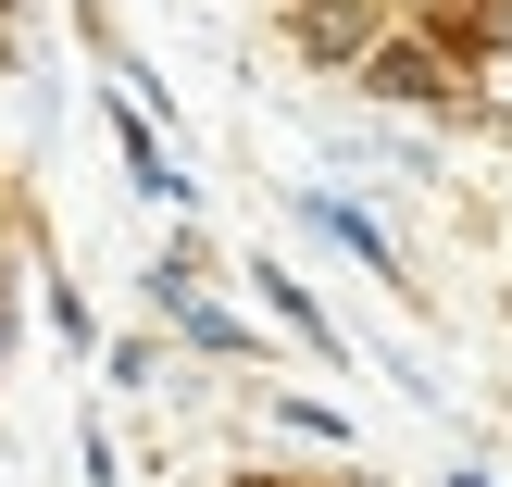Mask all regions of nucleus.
Wrapping results in <instances>:
<instances>
[{
    "mask_svg": "<svg viewBox=\"0 0 512 487\" xmlns=\"http://www.w3.org/2000/svg\"><path fill=\"white\" fill-rule=\"evenodd\" d=\"M475 63H488V50H475L463 25H438V13H400V25H388V38H375L350 75H363L375 100H413V113H463V100H475Z\"/></svg>",
    "mask_w": 512,
    "mask_h": 487,
    "instance_id": "nucleus-1",
    "label": "nucleus"
},
{
    "mask_svg": "<svg viewBox=\"0 0 512 487\" xmlns=\"http://www.w3.org/2000/svg\"><path fill=\"white\" fill-rule=\"evenodd\" d=\"M150 300L175 313V338H188L200 363H250V375H263V350H250V313H225V300L200 288V250H163V263H150Z\"/></svg>",
    "mask_w": 512,
    "mask_h": 487,
    "instance_id": "nucleus-2",
    "label": "nucleus"
},
{
    "mask_svg": "<svg viewBox=\"0 0 512 487\" xmlns=\"http://www.w3.org/2000/svg\"><path fill=\"white\" fill-rule=\"evenodd\" d=\"M275 25H288L313 63H338V75H350V63H363V50L400 25V13H388V0H300V13H275Z\"/></svg>",
    "mask_w": 512,
    "mask_h": 487,
    "instance_id": "nucleus-3",
    "label": "nucleus"
},
{
    "mask_svg": "<svg viewBox=\"0 0 512 487\" xmlns=\"http://www.w3.org/2000/svg\"><path fill=\"white\" fill-rule=\"evenodd\" d=\"M300 213H313V225H325V238H338V250H350V263H363V275H400L388 225H375L363 200H338V188H300Z\"/></svg>",
    "mask_w": 512,
    "mask_h": 487,
    "instance_id": "nucleus-4",
    "label": "nucleus"
},
{
    "mask_svg": "<svg viewBox=\"0 0 512 487\" xmlns=\"http://www.w3.org/2000/svg\"><path fill=\"white\" fill-rule=\"evenodd\" d=\"M113 138H125V175H138L150 200H188V163H175V150H163V125H150L138 100H125V113H113Z\"/></svg>",
    "mask_w": 512,
    "mask_h": 487,
    "instance_id": "nucleus-5",
    "label": "nucleus"
},
{
    "mask_svg": "<svg viewBox=\"0 0 512 487\" xmlns=\"http://www.w3.org/2000/svg\"><path fill=\"white\" fill-rule=\"evenodd\" d=\"M413 13H438V25H463L488 63H512V0H413Z\"/></svg>",
    "mask_w": 512,
    "mask_h": 487,
    "instance_id": "nucleus-6",
    "label": "nucleus"
},
{
    "mask_svg": "<svg viewBox=\"0 0 512 487\" xmlns=\"http://www.w3.org/2000/svg\"><path fill=\"white\" fill-rule=\"evenodd\" d=\"M263 300H275V313H288V325H300V338H313V350H325V363H338V350H350V338H338V325H325V313H313V288H300V275H275V263H263Z\"/></svg>",
    "mask_w": 512,
    "mask_h": 487,
    "instance_id": "nucleus-7",
    "label": "nucleus"
},
{
    "mask_svg": "<svg viewBox=\"0 0 512 487\" xmlns=\"http://www.w3.org/2000/svg\"><path fill=\"white\" fill-rule=\"evenodd\" d=\"M275 425H300V438H325V450H350V425L325 413V400H275Z\"/></svg>",
    "mask_w": 512,
    "mask_h": 487,
    "instance_id": "nucleus-8",
    "label": "nucleus"
},
{
    "mask_svg": "<svg viewBox=\"0 0 512 487\" xmlns=\"http://www.w3.org/2000/svg\"><path fill=\"white\" fill-rule=\"evenodd\" d=\"M0 363H13V263H0Z\"/></svg>",
    "mask_w": 512,
    "mask_h": 487,
    "instance_id": "nucleus-9",
    "label": "nucleus"
},
{
    "mask_svg": "<svg viewBox=\"0 0 512 487\" xmlns=\"http://www.w3.org/2000/svg\"><path fill=\"white\" fill-rule=\"evenodd\" d=\"M275 13H300V0H275Z\"/></svg>",
    "mask_w": 512,
    "mask_h": 487,
    "instance_id": "nucleus-10",
    "label": "nucleus"
}]
</instances>
